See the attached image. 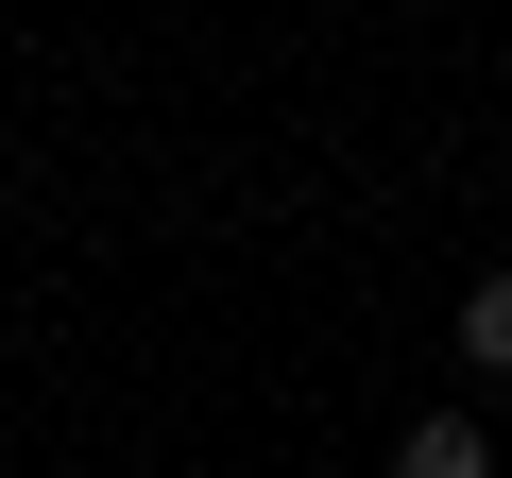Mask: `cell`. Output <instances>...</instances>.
Wrapping results in <instances>:
<instances>
[{
    "mask_svg": "<svg viewBox=\"0 0 512 478\" xmlns=\"http://www.w3.org/2000/svg\"><path fill=\"white\" fill-rule=\"evenodd\" d=\"M393 478H495V427L478 410H410L393 427Z\"/></svg>",
    "mask_w": 512,
    "mask_h": 478,
    "instance_id": "obj_1",
    "label": "cell"
},
{
    "mask_svg": "<svg viewBox=\"0 0 512 478\" xmlns=\"http://www.w3.org/2000/svg\"><path fill=\"white\" fill-rule=\"evenodd\" d=\"M461 359H478V376H512V274H478V291H461Z\"/></svg>",
    "mask_w": 512,
    "mask_h": 478,
    "instance_id": "obj_2",
    "label": "cell"
}]
</instances>
